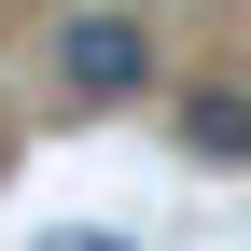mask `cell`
I'll return each mask as SVG.
<instances>
[{"instance_id": "3957f363", "label": "cell", "mask_w": 251, "mask_h": 251, "mask_svg": "<svg viewBox=\"0 0 251 251\" xmlns=\"http://www.w3.org/2000/svg\"><path fill=\"white\" fill-rule=\"evenodd\" d=\"M42 251H126V237H112V224H56Z\"/></svg>"}, {"instance_id": "7a4b0ae2", "label": "cell", "mask_w": 251, "mask_h": 251, "mask_svg": "<svg viewBox=\"0 0 251 251\" xmlns=\"http://www.w3.org/2000/svg\"><path fill=\"white\" fill-rule=\"evenodd\" d=\"M168 140L196 168H251V84H181L168 98Z\"/></svg>"}, {"instance_id": "6da1fadb", "label": "cell", "mask_w": 251, "mask_h": 251, "mask_svg": "<svg viewBox=\"0 0 251 251\" xmlns=\"http://www.w3.org/2000/svg\"><path fill=\"white\" fill-rule=\"evenodd\" d=\"M56 98H70V112L153 98V28L140 14H70V28H56Z\"/></svg>"}]
</instances>
